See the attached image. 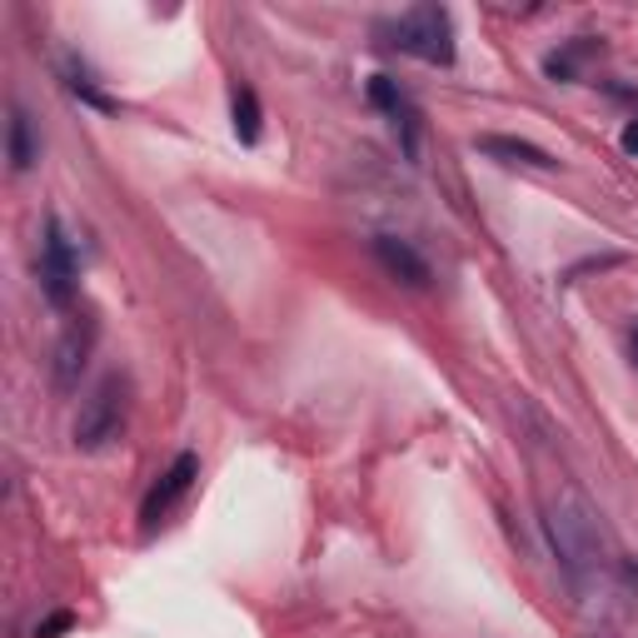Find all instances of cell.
I'll return each mask as SVG.
<instances>
[{
	"label": "cell",
	"instance_id": "obj_1",
	"mask_svg": "<svg viewBox=\"0 0 638 638\" xmlns=\"http://www.w3.org/2000/svg\"><path fill=\"white\" fill-rule=\"evenodd\" d=\"M544 534H549V544H554L559 569L569 574V584L584 588L588 574H598V549H604L598 519L584 504V494H574V489L549 494L544 499Z\"/></svg>",
	"mask_w": 638,
	"mask_h": 638
},
{
	"label": "cell",
	"instance_id": "obj_2",
	"mask_svg": "<svg viewBox=\"0 0 638 638\" xmlns=\"http://www.w3.org/2000/svg\"><path fill=\"white\" fill-rule=\"evenodd\" d=\"M379 35L399 55H414L424 65H454V21L444 6H414L399 21L379 25Z\"/></svg>",
	"mask_w": 638,
	"mask_h": 638
},
{
	"label": "cell",
	"instance_id": "obj_3",
	"mask_svg": "<svg viewBox=\"0 0 638 638\" xmlns=\"http://www.w3.org/2000/svg\"><path fill=\"white\" fill-rule=\"evenodd\" d=\"M120 430H126V379L105 375L100 385L90 389V399L80 404L75 444H80V450H105L110 440H120Z\"/></svg>",
	"mask_w": 638,
	"mask_h": 638
},
{
	"label": "cell",
	"instance_id": "obj_4",
	"mask_svg": "<svg viewBox=\"0 0 638 638\" xmlns=\"http://www.w3.org/2000/svg\"><path fill=\"white\" fill-rule=\"evenodd\" d=\"M75 290H80V264H75V245L65 235V225L45 220V240H41V294L55 304V310H71Z\"/></svg>",
	"mask_w": 638,
	"mask_h": 638
},
{
	"label": "cell",
	"instance_id": "obj_5",
	"mask_svg": "<svg viewBox=\"0 0 638 638\" xmlns=\"http://www.w3.org/2000/svg\"><path fill=\"white\" fill-rule=\"evenodd\" d=\"M195 479H199V454H190V450L175 454V459H170V469L155 479V489L145 494V504H140V523H145V529H155V523L165 519L180 499H185Z\"/></svg>",
	"mask_w": 638,
	"mask_h": 638
},
{
	"label": "cell",
	"instance_id": "obj_6",
	"mask_svg": "<svg viewBox=\"0 0 638 638\" xmlns=\"http://www.w3.org/2000/svg\"><path fill=\"white\" fill-rule=\"evenodd\" d=\"M375 260H379V270L389 274V280H399V284H409V290H424V284L434 280V270H430V260L414 250L409 240H394V235H379L375 245Z\"/></svg>",
	"mask_w": 638,
	"mask_h": 638
},
{
	"label": "cell",
	"instance_id": "obj_7",
	"mask_svg": "<svg viewBox=\"0 0 638 638\" xmlns=\"http://www.w3.org/2000/svg\"><path fill=\"white\" fill-rule=\"evenodd\" d=\"M369 105H375V110H385V116L394 120L399 140H404V155L414 160L419 155V116H414V105H409V95L399 90L389 75H375V80H369Z\"/></svg>",
	"mask_w": 638,
	"mask_h": 638
},
{
	"label": "cell",
	"instance_id": "obj_8",
	"mask_svg": "<svg viewBox=\"0 0 638 638\" xmlns=\"http://www.w3.org/2000/svg\"><path fill=\"white\" fill-rule=\"evenodd\" d=\"M90 345H95L90 320L71 325V329H65V339L55 345V389H61V394H71V389L80 385V369H85V359H90Z\"/></svg>",
	"mask_w": 638,
	"mask_h": 638
},
{
	"label": "cell",
	"instance_id": "obj_9",
	"mask_svg": "<svg viewBox=\"0 0 638 638\" xmlns=\"http://www.w3.org/2000/svg\"><path fill=\"white\" fill-rule=\"evenodd\" d=\"M474 145H479L489 160H499V165H529V170H554L559 165L544 145H534V140H519V136H479Z\"/></svg>",
	"mask_w": 638,
	"mask_h": 638
},
{
	"label": "cell",
	"instance_id": "obj_10",
	"mask_svg": "<svg viewBox=\"0 0 638 638\" xmlns=\"http://www.w3.org/2000/svg\"><path fill=\"white\" fill-rule=\"evenodd\" d=\"M230 116H235V136H240V145H255L260 130H264V110H260V95H255L250 85H235Z\"/></svg>",
	"mask_w": 638,
	"mask_h": 638
},
{
	"label": "cell",
	"instance_id": "obj_11",
	"mask_svg": "<svg viewBox=\"0 0 638 638\" xmlns=\"http://www.w3.org/2000/svg\"><path fill=\"white\" fill-rule=\"evenodd\" d=\"M598 51H604V45H598L594 35H578L574 45H564V51L549 55V61H544V75H549V80H578V65H584L588 55H598Z\"/></svg>",
	"mask_w": 638,
	"mask_h": 638
},
{
	"label": "cell",
	"instance_id": "obj_12",
	"mask_svg": "<svg viewBox=\"0 0 638 638\" xmlns=\"http://www.w3.org/2000/svg\"><path fill=\"white\" fill-rule=\"evenodd\" d=\"M41 160V145H35V130H31V116H25L21 105L11 110V170H31Z\"/></svg>",
	"mask_w": 638,
	"mask_h": 638
},
{
	"label": "cell",
	"instance_id": "obj_13",
	"mask_svg": "<svg viewBox=\"0 0 638 638\" xmlns=\"http://www.w3.org/2000/svg\"><path fill=\"white\" fill-rule=\"evenodd\" d=\"M65 85H71V95H80L85 105H95V110H105V116H116V110H120V105L110 100V95H100V90H95V80H90V75H85V71H75V65H71V71H65Z\"/></svg>",
	"mask_w": 638,
	"mask_h": 638
},
{
	"label": "cell",
	"instance_id": "obj_14",
	"mask_svg": "<svg viewBox=\"0 0 638 638\" xmlns=\"http://www.w3.org/2000/svg\"><path fill=\"white\" fill-rule=\"evenodd\" d=\"M614 264H624V255H588V260L569 264V270H564V284L584 280V274H594V270H614Z\"/></svg>",
	"mask_w": 638,
	"mask_h": 638
},
{
	"label": "cell",
	"instance_id": "obj_15",
	"mask_svg": "<svg viewBox=\"0 0 638 638\" xmlns=\"http://www.w3.org/2000/svg\"><path fill=\"white\" fill-rule=\"evenodd\" d=\"M65 628H71V614H55L51 624H41V628H35V638H55V634H65Z\"/></svg>",
	"mask_w": 638,
	"mask_h": 638
},
{
	"label": "cell",
	"instance_id": "obj_16",
	"mask_svg": "<svg viewBox=\"0 0 638 638\" xmlns=\"http://www.w3.org/2000/svg\"><path fill=\"white\" fill-rule=\"evenodd\" d=\"M624 150H628V155H638V120H628V126H624Z\"/></svg>",
	"mask_w": 638,
	"mask_h": 638
},
{
	"label": "cell",
	"instance_id": "obj_17",
	"mask_svg": "<svg viewBox=\"0 0 638 638\" xmlns=\"http://www.w3.org/2000/svg\"><path fill=\"white\" fill-rule=\"evenodd\" d=\"M628 355H634V369H638V329L628 335Z\"/></svg>",
	"mask_w": 638,
	"mask_h": 638
}]
</instances>
